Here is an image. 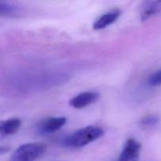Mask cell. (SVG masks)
<instances>
[{"label": "cell", "instance_id": "cell-4", "mask_svg": "<svg viewBox=\"0 0 161 161\" xmlns=\"http://www.w3.org/2000/svg\"><path fill=\"white\" fill-rule=\"evenodd\" d=\"M67 122L65 117H50L42 120L38 126V130L42 135L58 131Z\"/></svg>", "mask_w": 161, "mask_h": 161}, {"label": "cell", "instance_id": "cell-5", "mask_svg": "<svg viewBox=\"0 0 161 161\" xmlns=\"http://www.w3.org/2000/svg\"><path fill=\"white\" fill-rule=\"evenodd\" d=\"M98 97V93L94 91H86L72 97L69 102V105L74 108H83L94 103Z\"/></svg>", "mask_w": 161, "mask_h": 161}, {"label": "cell", "instance_id": "cell-8", "mask_svg": "<svg viewBox=\"0 0 161 161\" xmlns=\"http://www.w3.org/2000/svg\"><path fill=\"white\" fill-rule=\"evenodd\" d=\"M21 126V121L18 118H12L6 120H0V138L17 133Z\"/></svg>", "mask_w": 161, "mask_h": 161}, {"label": "cell", "instance_id": "cell-7", "mask_svg": "<svg viewBox=\"0 0 161 161\" xmlns=\"http://www.w3.org/2000/svg\"><path fill=\"white\" fill-rule=\"evenodd\" d=\"M161 12V1H146L140 6V17L146 20Z\"/></svg>", "mask_w": 161, "mask_h": 161}, {"label": "cell", "instance_id": "cell-10", "mask_svg": "<svg viewBox=\"0 0 161 161\" xmlns=\"http://www.w3.org/2000/svg\"><path fill=\"white\" fill-rule=\"evenodd\" d=\"M146 83L151 87H157L161 86V69L151 74L148 77Z\"/></svg>", "mask_w": 161, "mask_h": 161}, {"label": "cell", "instance_id": "cell-9", "mask_svg": "<svg viewBox=\"0 0 161 161\" xmlns=\"http://www.w3.org/2000/svg\"><path fill=\"white\" fill-rule=\"evenodd\" d=\"M18 12V8L15 5L7 2L0 1V16H13Z\"/></svg>", "mask_w": 161, "mask_h": 161}, {"label": "cell", "instance_id": "cell-6", "mask_svg": "<svg viewBox=\"0 0 161 161\" xmlns=\"http://www.w3.org/2000/svg\"><path fill=\"white\" fill-rule=\"evenodd\" d=\"M120 15L121 11L119 9H113L109 12L105 13L95 20L93 25V28L94 30L104 29L116 22Z\"/></svg>", "mask_w": 161, "mask_h": 161}, {"label": "cell", "instance_id": "cell-2", "mask_svg": "<svg viewBox=\"0 0 161 161\" xmlns=\"http://www.w3.org/2000/svg\"><path fill=\"white\" fill-rule=\"evenodd\" d=\"M47 151V146L41 142L25 143L19 146L10 157V161H36Z\"/></svg>", "mask_w": 161, "mask_h": 161}, {"label": "cell", "instance_id": "cell-1", "mask_svg": "<svg viewBox=\"0 0 161 161\" xmlns=\"http://www.w3.org/2000/svg\"><path fill=\"white\" fill-rule=\"evenodd\" d=\"M104 135L102 128L95 126H89L79 129L62 138L61 144L62 146L71 149H79L83 147Z\"/></svg>", "mask_w": 161, "mask_h": 161}, {"label": "cell", "instance_id": "cell-3", "mask_svg": "<svg viewBox=\"0 0 161 161\" xmlns=\"http://www.w3.org/2000/svg\"><path fill=\"white\" fill-rule=\"evenodd\" d=\"M142 146L135 138H128L126 141L122 152L117 161H138Z\"/></svg>", "mask_w": 161, "mask_h": 161}, {"label": "cell", "instance_id": "cell-12", "mask_svg": "<svg viewBox=\"0 0 161 161\" xmlns=\"http://www.w3.org/2000/svg\"><path fill=\"white\" fill-rule=\"evenodd\" d=\"M8 151V148L6 147H2V146H0V156L3 155V153H6Z\"/></svg>", "mask_w": 161, "mask_h": 161}, {"label": "cell", "instance_id": "cell-11", "mask_svg": "<svg viewBox=\"0 0 161 161\" xmlns=\"http://www.w3.org/2000/svg\"><path fill=\"white\" fill-rule=\"evenodd\" d=\"M159 123V117L157 115H148L142 118L141 120V124L143 127H152L157 125Z\"/></svg>", "mask_w": 161, "mask_h": 161}]
</instances>
